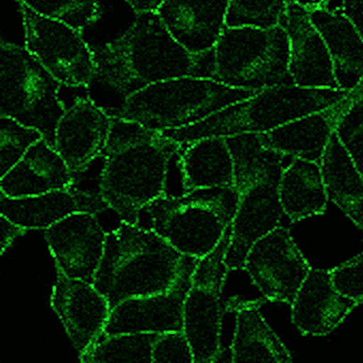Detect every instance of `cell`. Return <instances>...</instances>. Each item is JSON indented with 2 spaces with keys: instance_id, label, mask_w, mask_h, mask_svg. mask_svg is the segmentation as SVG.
Returning a JSON list of instances; mask_svg holds the SVG:
<instances>
[{
  "instance_id": "484cf974",
  "label": "cell",
  "mask_w": 363,
  "mask_h": 363,
  "mask_svg": "<svg viewBox=\"0 0 363 363\" xmlns=\"http://www.w3.org/2000/svg\"><path fill=\"white\" fill-rule=\"evenodd\" d=\"M320 167L328 199L359 228H363V176L335 131L329 140Z\"/></svg>"
},
{
  "instance_id": "8992f818",
  "label": "cell",
  "mask_w": 363,
  "mask_h": 363,
  "mask_svg": "<svg viewBox=\"0 0 363 363\" xmlns=\"http://www.w3.org/2000/svg\"><path fill=\"white\" fill-rule=\"evenodd\" d=\"M259 91L227 86L211 77L184 76L133 93L109 113L148 128L171 130L199 122Z\"/></svg>"
},
{
  "instance_id": "83f0119b",
  "label": "cell",
  "mask_w": 363,
  "mask_h": 363,
  "mask_svg": "<svg viewBox=\"0 0 363 363\" xmlns=\"http://www.w3.org/2000/svg\"><path fill=\"white\" fill-rule=\"evenodd\" d=\"M159 333H107L104 331L80 357L82 362L103 363L114 361L152 363V346Z\"/></svg>"
},
{
  "instance_id": "4fadbf2b",
  "label": "cell",
  "mask_w": 363,
  "mask_h": 363,
  "mask_svg": "<svg viewBox=\"0 0 363 363\" xmlns=\"http://www.w3.org/2000/svg\"><path fill=\"white\" fill-rule=\"evenodd\" d=\"M199 259L189 257L172 288L164 292L133 297L111 310L105 333H163L184 329V307L191 277Z\"/></svg>"
},
{
  "instance_id": "f35d334b",
  "label": "cell",
  "mask_w": 363,
  "mask_h": 363,
  "mask_svg": "<svg viewBox=\"0 0 363 363\" xmlns=\"http://www.w3.org/2000/svg\"></svg>"
},
{
  "instance_id": "e0dca14e",
  "label": "cell",
  "mask_w": 363,
  "mask_h": 363,
  "mask_svg": "<svg viewBox=\"0 0 363 363\" xmlns=\"http://www.w3.org/2000/svg\"><path fill=\"white\" fill-rule=\"evenodd\" d=\"M113 116L89 99H78L65 110L55 133L54 147L72 173L103 152Z\"/></svg>"
},
{
  "instance_id": "4dcf8cb0",
  "label": "cell",
  "mask_w": 363,
  "mask_h": 363,
  "mask_svg": "<svg viewBox=\"0 0 363 363\" xmlns=\"http://www.w3.org/2000/svg\"><path fill=\"white\" fill-rule=\"evenodd\" d=\"M43 135L14 118L0 116V174L5 176Z\"/></svg>"
},
{
  "instance_id": "277c9868",
  "label": "cell",
  "mask_w": 363,
  "mask_h": 363,
  "mask_svg": "<svg viewBox=\"0 0 363 363\" xmlns=\"http://www.w3.org/2000/svg\"><path fill=\"white\" fill-rule=\"evenodd\" d=\"M226 140L235 160L239 195L225 258L233 271L244 269L252 245L279 225L284 212L279 184L284 155L265 148L258 133L233 135Z\"/></svg>"
},
{
  "instance_id": "d6a6232c",
  "label": "cell",
  "mask_w": 363,
  "mask_h": 363,
  "mask_svg": "<svg viewBox=\"0 0 363 363\" xmlns=\"http://www.w3.org/2000/svg\"><path fill=\"white\" fill-rule=\"evenodd\" d=\"M152 356V363H195L192 346L184 330L159 333Z\"/></svg>"
},
{
  "instance_id": "4316f807",
  "label": "cell",
  "mask_w": 363,
  "mask_h": 363,
  "mask_svg": "<svg viewBox=\"0 0 363 363\" xmlns=\"http://www.w3.org/2000/svg\"><path fill=\"white\" fill-rule=\"evenodd\" d=\"M282 210L293 222L323 214L328 195L320 163L293 158L279 184Z\"/></svg>"
},
{
  "instance_id": "d590c367",
  "label": "cell",
  "mask_w": 363,
  "mask_h": 363,
  "mask_svg": "<svg viewBox=\"0 0 363 363\" xmlns=\"http://www.w3.org/2000/svg\"><path fill=\"white\" fill-rule=\"evenodd\" d=\"M344 13L356 27L363 39V0H342Z\"/></svg>"
},
{
  "instance_id": "7c38bea8",
  "label": "cell",
  "mask_w": 363,
  "mask_h": 363,
  "mask_svg": "<svg viewBox=\"0 0 363 363\" xmlns=\"http://www.w3.org/2000/svg\"><path fill=\"white\" fill-rule=\"evenodd\" d=\"M244 269L267 301L292 305L311 269L290 233L278 226L252 245Z\"/></svg>"
},
{
  "instance_id": "74e56055",
  "label": "cell",
  "mask_w": 363,
  "mask_h": 363,
  "mask_svg": "<svg viewBox=\"0 0 363 363\" xmlns=\"http://www.w3.org/2000/svg\"><path fill=\"white\" fill-rule=\"evenodd\" d=\"M137 14L158 11L163 0H125Z\"/></svg>"
},
{
  "instance_id": "ba28073f",
  "label": "cell",
  "mask_w": 363,
  "mask_h": 363,
  "mask_svg": "<svg viewBox=\"0 0 363 363\" xmlns=\"http://www.w3.org/2000/svg\"><path fill=\"white\" fill-rule=\"evenodd\" d=\"M290 42L278 26L226 27L213 50L212 78L235 88L263 90L294 84Z\"/></svg>"
},
{
  "instance_id": "1f68e13d",
  "label": "cell",
  "mask_w": 363,
  "mask_h": 363,
  "mask_svg": "<svg viewBox=\"0 0 363 363\" xmlns=\"http://www.w3.org/2000/svg\"><path fill=\"white\" fill-rule=\"evenodd\" d=\"M354 91V103L342 116L335 133L363 176V82Z\"/></svg>"
},
{
  "instance_id": "f1b7e54d",
  "label": "cell",
  "mask_w": 363,
  "mask_h": 363,
  "mask_svg": "<svg viewBox=\"0 0 363 363\" xmlns=\"http://www.w3.org/2000/svg\"><path fill=\"white\" fill-rule=\"evenodd\" d=\"M40 16L65 23L84 31L101 18L97 0H18Z\"/></svg>"
},
{
  "instance_id": "9c48e42d",
  "label": "cell",
  "mask_w": 363,
  "mask_h": 363,
  "mask_svg": "<svg viewBox=\"0 0 363 363\" xmlns=\"http://www.w3.org/2000/svg\"><path fill=\"white\" fill-rule=\"evenodd\" d=\"M0 61V116L37 129L54 146L57 126L67 110L59 97L62 84L26 48L3 40Z\"/></svg>"
},
{
  "instance_id": "ac0fdd59",
  "label": "cell",
  "mask_w": 363,
  "mask_h": 363,
  "mask_svg": "<svg viewBox=\"0 0 363 363\" xmlns=\"http://www.w3.org/2000/svg\"><path fill=\"white\" fill-rule=\"evenodd\" d=\"M228 7V0H163L157 13L178 43L194 56H205L227 27Z\"/></svg>"
},
{
  "instance_id": "2e32d148",
  "label": "cell",
  "mask_w": 363,
  "mask_h": 363,
  "mask_svg": "<svg viewBox=\"0 0 363 363\" xmlns=\"http://www.w3.org/2000/svg\"><path fill=\"white\" fill-rule=\"evenodd\" d=\"M281 26L290 42V74L303 88L339 89L328 48L307 10L290 0Z\"/></svg>"
},
{
  "instance_id": "52a82bcc",
  "label": "cell",
  "mask_w": 363,
  "mask_h": 363,
  "mask_svg": "<svg viewBox=\"0 0 363 363\" xmlns=\"http://www.w3.org/2000/svg\"><path fill=\"white\" fill-rule=\"evenodd\" d=\"M235 188L201 189L163 195L144 208L147 228L186 257L201 259L216 250L233 224ZM141 213V214H142Z\"/></svg>"
},
{
  "instance_id": "30bf717a",
  "label": "cell",
  "mask_w": 363,
  "mask_h": 363,
  "mask_svg": "<svg viewBox=\"0 0 363 363\" xmlns=\"http://www.w3.org/2000/svg\"><path fill=\"white\" fill-rule=\"evenodd\" d=\"M230 235L231 226L216 250L199 259L191 277L182 330L192 346L195 363L216 362L222 350V293L230 271L225 262Z\"/></svg>"
},
{
  "instance_id": "e575fe53",
  "label": "cell",
  "mask_w": 363,
  "mask_h": 363,
  "mask_svg": "<svg viewBox=\"0 0 363 363\" xmlns=\"http://www.w3.org/2000/svg\"><path fill=\"white\" fill-rule=\"evenodd\" d=\"M0 228H1V240H0V254L4 255L8 248L11 247L18 237H22L27 233V229L10 220L6 216L0 218Z\"/></svg>"
},
{
  "instance_id": "3957f363",
  "label": "cell",
  "mask_w": 363,
  "mask_h": 363,
  "mask_svg": "<svg viewBox=\"0 0 363 363\" xmlns=\"http://www.w3.org/2000/svg\"><path fill=\"white\" fill-rule=\"evenodd\" d=\"M188 258L152 229L121 220L107 231L93 284L113 309L126 299L169 290Z\"/></svg>"
},
{
  "instance_id": "7a4b0ae2",
  "label": "cell",
  "mask_w": 363,
  "mask_h": 363,
  "mask_svg": "<svg viewBox=\"0 0 363 363\" xmlns=\"http://www.w3.org/2000/svg\"><path fill=\"white\" fill-rule=\"evenodd\" d=\"M94 52L95 79L124 97L173 78H212L213 71V52L205 56L191 54L176 41L157 12L138 14L122 37Z\"/></svg>"
},
{
  "instance_id": "cb8c5ba5",
  "label": "cell",
  "mask_w": 363,
  "mask_h": 363,
  "mask_svg": "<svg viewBox=\"0 0 363 363\" xmlns=\"http://www.w3.org/2000/svg\"><path fill=\"white\" fill-rule=\"evenodd\" d=\"M177 163L184 192L235 188V160L226 138H205L186 144Z\"/></svg>"
},
{
  "instance_id": "6da1fadb",
  "label": "cell",
  "mask_w": 363,
  "mask_h": 363,
  "mask_svg": "<svg viewBox=\"0 0 363 363\" xmlns=\"http://www.w3.org/2000/svg\"><path fill=\"white\" fill-rule=\"evenodd\" d=\"M184 147L162 131L113 118L103 150V196L121 220L139 224L144 208L167 194L169 165Z\"/></svg>"
},
{
  "instance_id": "603a6c76",
  "label": "cell",
  "mask_w": 363,
  "mask_h": 363,
  "mask_svg": "<svg viewBox=\"0 0 363 363\" xmlns=\"http://www.w3.org/2000/svg\"><path fill=\"white\" fill-rule=\"evenodd\" d=\"M263 301L231 298L225 311L237 312V325L231 345L233 362H292V356L267 324L259 306Z\"/></svg>"
},
{
  "instance_id": "d6986e66",
  "label": "cell",
  "mask_w": 363,
  "mask_h": 363,
  "mask_svg": "<svg viewBox=\"0 0 363 363\" xmlns=\"http://www.w3.org/2000/svg\"><path fill=\"white\" fill-rule=\"evenodd\" d=\"M354 101V91L352 90L347 96L330 107L297 118L269 133H258L261 144L267 150L284 156L320 164L331 135Z\"/></svg>"
},
{
  "instance_id": "836d02e7",
  "label": "cell",
  "mask_w": 363,
  "mask_h": 363,
  "mask_svg": "<svg viewBox=\"0 0 363 363\" xmlns=\"http://www.w3.org/2000/svg\"><path fill=\"white\" fill-rule=\"evenodd\" d=\"M330 275L341 294L363 305V254L331 269Z\"/></svg>"
},
{
  "instance_id": "5b68a950",
  "label": "cell",
  "mask_w": 363,
  "mask_h": 363,
  "mask_svg": "<svg viewBox=\"0 0 363 363\" xmlns=\"http://www.w3.org/2000/svg\"><path fill=\"white\" fill-rule=\"evenodd\" d=\"M350 92L341 89L303 88L296 84L271 86L194 124L162 133L184 145L205 138L269 133L330 107Z\"/></svg>"
},
{
  "instance_id": "ffe728a7",
  "label": "cell",
  "mask_w": 363,
  "mask_h": 363,
  "mask_svg": "<svg viewBox=\"0 0 363 363\" xmlns=\"http://www.w3.org/2000/svg\"><path fill=\"white\" fill-rule=\"evenodd\" d=\"M356 301L335 289L330 271L310 269L292 303V320L305 335H325L339 326Z\"/></svg>"
},
{
  "instance_id": "8fae6325",
  "label": "cell",
  "mask_w": 363,
  "mask_h": 363,
  "mask_svg": "<svg viewBox=\"0 0 363 363\" xmlns=\"http://www.w3.org/2000/svg\"><path fill=\"white\" fill-rule=\"evenodd\" d=\"M18 5L28 52L62 86H88L96 77V62L94 50L84 41L82 31Z\"/></svg>"
},
{
  "instance_id": "f546056e",
  "label": "cell",
  "mask_w": 363,
  "mask_h": 363,
  "mask_svg": "<svg viewBox=\"0 0 363 363\" xmlns=\"http://www.w3.org/2000/svg\"><path fill=\"white\" fill-rule=\"evenodd\" d=\"M227 27H269L281 25L290 0H228Z\"/></svg>"
},
{
  "instance_id": "8d00e7d4",
  "label": "cell",
  "mask_w": 363,
  "mask_h": 363,
  "mask_svg": "<svg viewBox=\"0 0 363 363\" xmlns=\"http://www.w3.org/2000/svg\"><path fill=\"white\" fill-rule=\"evenodd\" d=\"M293 3L301 6L308 12L316 9H326L330 11H343L342 0H292Z\"/></svg>"
},
{
  "instance_id": "44dd1931",
  "label": "cell",
  "mask_w": 363,
  "mask_h": 363,
  "mask_svg": "<svg viewBox=\"0 0 363 363\" xmlns=\"http://www.w3.org/2000/svg\"><path fill=\"white\" fill-rule=\"evenodd\" d=\"M71 182V169L62 157L42 139L1 177L0 188L7 196L25 197L67 189Z\"/></svg>"
},
{
  "instance_id": "5bb4252c",
  "label": "cell",
  "mask_w": 363,
  "mask_h": 363,
  "mask_svg": "<svg viewBox=\"0 0 363 363\" xmlns=\"http://www.w3.org/2000/svg\"><path fill=\"white\" fill-rule=\"evenodd\" d=\"M44 235L57 271L94 282L107 240L99 216L76 212L46 229Z\"/></svg>"
},
{
  "instance_id": "7402d4cb",
  "label": "cell",
  "mask_w": 363,
  "mask_h": 363,
  "mask_svg": "<svg viewBox=\"0 0 363 363\" xmlns=\"http://www.w3.org/2000/svg\"><path fill=\"white\" fill-rule=\"evenodd\" d=\"M320 31L333 61L339 89L352 91L363 82V39L343 11L308 12Z\"/></svg>"
},
{
  "instance_id": "9a60e30c",
  "label": "cell",
  "mask_w": 363,
  "mask_h": 363,
  "mask_svg": "<svg viewBox=\"0 0 363 363\" xmlns=\"http://www.w3.org/2000/svg\"><path fill=\"white\" fill-rule=\"evenodd\" d=\"M50 305L60 318L78 356L105 331L111 306L99 289L86 280L57 271Z\"/></svg>"
},
{
  "instance_id": "d4e9b609",
  "label": "cell",
  "mask_w": 363,
  "mask_h": 363,
  "mask_svg": "<svg viewBox=\"0 0 363 363\" xmlns=\"http://www.w3.org/2000/svg\"><path fill=\"white\" fill-rule=\"evenodd\" d=\"M0 212L27 230H46L76 212L97 216L89 201L69 189L25 197H9L0 193Z\"/></svg>"
}]
</instances>
